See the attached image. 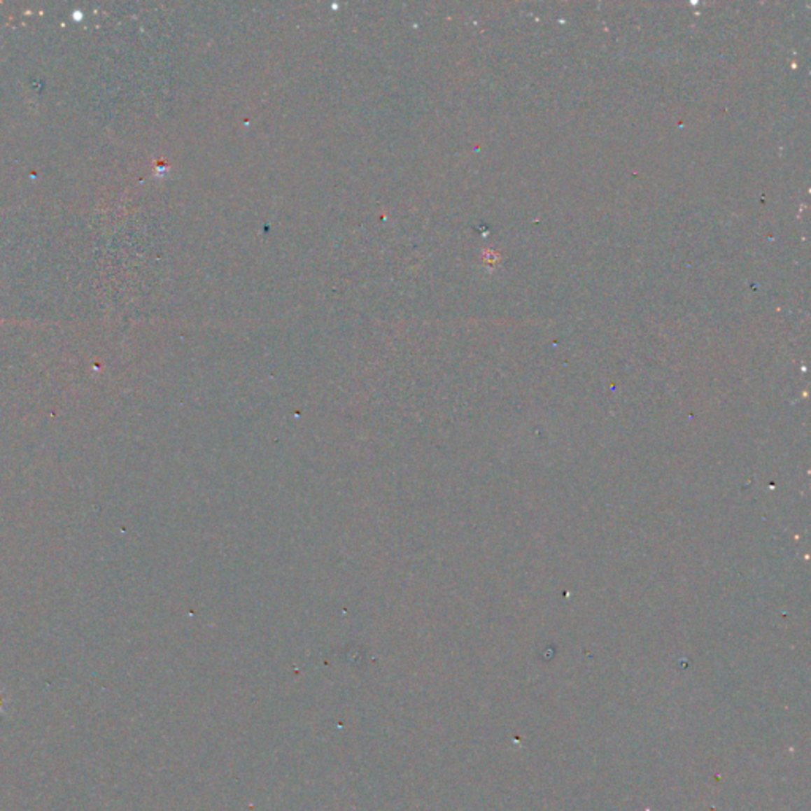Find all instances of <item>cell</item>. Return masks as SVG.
Segmentation results:
<instances>
[{"label": "cell", "instance_id": "obj_1", "mask_svg": "<svg viewBox=\"0 0 811 811\" xmlns=\"http://www.w3.org/2000/svg\"><path fill=\"white\" fill-rule=\"evenodd\" d=\"M2 708H3V696L0 694V712H2Z\"/></svg>", "mask_w": 811, "mask_h": 811}]
</instances>
